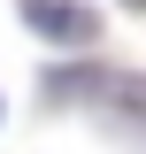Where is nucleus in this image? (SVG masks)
<instances>
[{
	"mask_svg": "<svg viewBox=\"0 0 146 154\" xmlns=\"http://www.w3.org/2000/svg\"><path fill=\"white\" fill-rule=\"evenodd\" d=\"M131 8H146V0H131Z\"/></svg>",
	"mask_w": 146,
	"mask_h": 154,
	"instance_id": "nucleus-2",
	"label": "nucleus"
},
{
	"mask_svg": "<svg viewBox=\"0 0 146 154\" xmlns=\"http://www.w3.org/2000/svg\"><path fill=\"white\" fill-rule=\"evenodd\" d=\"M23 23H31L38 38H54V46H85V38L100 31V16L77 8V0H23Z\"/></svg>",
	"mask_w": 146,
	"mask_h": 154,
	"instance_id": "nucleus-1",
	"label": "nucleus"
}]
</instances>
